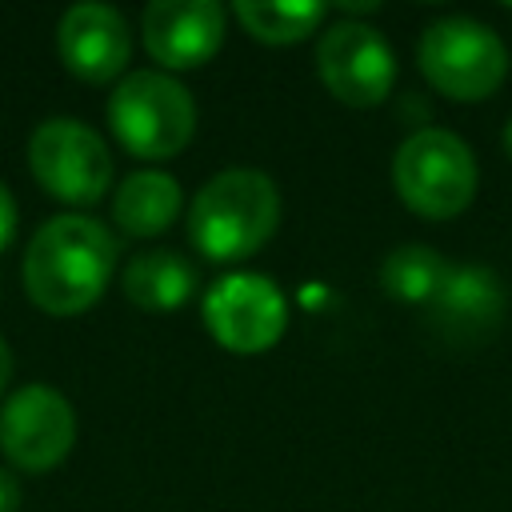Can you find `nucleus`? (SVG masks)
Returning a JSON list of instances; mask_svg holds the SVG:
<instances>
[{
	"label": "nucleus",
	"mask_w": 512,
	"mask_h": 512,
	"mask_svg": "<svg viewBox=\"0 0 512 512\" xmlns=\"http://www.w3.org/2000/svg\"><path fill=\"white\" fill-rule=\"evenodd\" d=\"M144 48L164 68H196L224 44V8L216 0H152L140 20Z\"/></svg>",
	"instance_id": "obj_10"
},
{
	"label": "nucleus",
	"mask_w": 512,
	"mask_h": 512,
	"mask_svg": "<svg viewBox=\"0 0 512 512\" xmlns=\"http://www.w3.org/2000/svg\"><path fill=\"white\" fill-rule=\"evenodd\" d=\"M504 152H508V156H512V120H508V124H504Z\"/></svg>",
	"instance_id": "obj_20"
},
{
	"label": "nucleus",
	"mask_w": 512,
	"mask_h": 512,
	"mask_svg": "<svg viewBox=\"0 0 512 512\" xmlns=\"http://www.w3.org/2000/svg\"><path fill=\"white\" fill-rule=\"evenodd\" d=\"M20 508V484L8 468H0V512H16Z\"/></svg>",
	"instance_id": "obj_18"
},
{
	"label": "nucleus",
	"mask_w": 512,
	"mask_h": 512,
	"mask_svg": "<svg viewBox=\"0 0 512 512\" xmlns=\"http://www.w3.org/2000/svg\"><path fill=\"white\" fill-rule=\"evenodd\" d=\"M196 288V268L176 248H148L124 268V296L148 312L180 308Z\"/></svg>",
	"instance_id": "obj_14"
},
{
	"label": "nucleus",
	"mask_w": 512,
	"mask_h": 512,
	"mask_svg": "<svg viewBox=\"0 0 512 512\" xmlns=\"http://www.w3.org/2000/svg\"><path fill=\"white\" fill-rule=\"evenodd\" d=\"M8 376H12V352H8V344H4V336H0V392H4Z\"/></svg>",
	"instance_id": "obj_19"
},
{
	"label": "nucleus",
	"mask_w": 512,
	"mask_h": 512,
	"mask_svg": "<svg viewBox=\"0 0 512 512\" xmlns=\"http://www.w3.org/2000/svg\"><path fill=\"white\" fill-rule=\"evenodd\" d=\"M392 184L416 216L448 220L476 196V156L448 128H420L404 136L392 156Z\"/></svg>",
	"instance_id": "obj_4"
},
{
	"label": "nucleus",
	"mask_w": 512,
	"mask_h": 512,
	"mask_svg": "<svg viewBox=\"0 0 512 512\" xmlns=\"http://www.w3.org/2000/svg\"><path fill=\"white\" fill-rule=\"evenodd\" d=\"M280 224V192L272 176L256 168L216 172L192 200L188 236L200 256L228 264L244 260L272 240Z\"/></svg>",
	"instance_id": "obj_2"
},
{
	"label": "nucleus",
	"mask_w": 512,
	"mask_h": 512,
	"mask_svg": "<svg viewBox=\"0 0 512 512\" xmlns=\"http://www.w3.org/2000/svg\"><path fill=\"white\" fill-rule=\"evenodd\" d=\"M28 168L40 188L64 204H96L112 184V156L96 128L72 116L36 124L28 140Z\"/></svg>",
	"instance_id": "obj_6"
},
{
	"label": "nucleus",
	"mask_w": 512,
	"mask_h": 512,
	"mask_svg": "<svg viewBox=\"0 0 512 512\" xmlns=\"http://www.w3.org/2000/svg\"><path fill=\"white\" fill-rule=\"evenodd\" d=\"M416 60L424 80L448 100H484L508 76V48L496 28L472 16H440L420 32Z\"/></svg>",
	"instance_id": "obj_5"
},
{
	"label": "nucleus",
	"mask_w": 512,
	"mask_h": 512,
	"mask_svg": "<svg viewBox=\"0 0 512 512\" xmlns=\"http://www.w3.org/2000/svg\"><path fill=\"white\" fill-rule=\"evenodd\" d=\"M180 184L160 168H140L120 180L112 216L128 236H160L180 216Z\"/></svg>",
	"instance_id": "obj_13"
},
{
	"label": "nucleus",
	"mask_w": 512,
	"mask_h": 512,
	"mask_svg": "<svg viewBox=\"0 0 512 512\" xmlns=\"http://www.w3.org/2000/svg\"><path fill=\"white\" fill-rule=\"evenodd\" d=\"M108 124L116 140L140 160L176 156L196 132V104L188 88L156 68L128 72L108 96Z\"/></svg>",
	"instance_id": "obj_3"
},
{
	"label": "nucleus",
	"mask_w": 512,
	"mask_h": 512,
	"mask_svg": "<svg viewBox=\"0 0 512 512\" xmlns=\"http://www.w3.org/2000/svg\"><path fill=\"white\" fill-rule=\"evenodd\" d=\"M76 444V412L48 384L16 388L0 408V452L24 468L44 472L56 468Z\"/></svg>",
	"instance_id": "obj_9"
},
{
	"label": "nucleus",
	"mask_w": 512,
	"mask_h": 512,
	"mask_svg": "<svg viewBox=\"0 0 512 512\" xmlns=\"http://www.w3.org/2000/svg\"><path fill=\"white\" fill-rule=\"evenodd\" d=\"M204 324L212 340L236 356L268 352L288 328V304L280 288L260 272L220 276L204 296Z\"/></svg>",
	"instance_id": "obj_7"
},
{
	"label": "nucleus",
	"mask_w": 512,
	"mask_h": 512,
	"mask_svg": "<svg viewBox=\"0 0 512 512\" xmlns=\"http://www.w3.org/2000/svg\"><path fill=\"white\" fill-rule=\"evenodd\" d=\"M56 44H60L64 68L88 84H104L120 76L132 56V32L124 16L112 4H96V0L72 4L60 16Z\"/></svg>",
	"instance_id": "obj_11"
},
{
	"label": "nucleus",
	"mask_w": 512,
	"mask_h": 512,
	"mask_svg": "<svg viewBox=\"0 0 512 512\" xmlns=\"http://www.w3.org/2000/svg\"><path fill=\"white\" fill-rule=\"evenodd\" d=\"M452 264L428 248V244H400L384 256L380 264V284L388 296L404 300V304H432V296L440 292V284L448 280Z\"/></svg>",
	"instance_id": "obj_15"
},
{
	"label": "nucleus",
	"mask_w": 512,
	"mask_h": 512,
	"mask_svg": "<svg viewBox=\"0 0 512 512\" xmlns=\"http://www.w3.org/2000/svg\"><path fill=\"white\" fill-rule=\"evenodd\" d=\"M236 20L244 24V32L252 40H264V44H296L304 36H312L324 20V4H236L232 8Z\"/></svg>",
	"instance_id": "obj_16"
},
{
	"label": "nucleus",
	"mask_w": 512,
	"mask_h": 512,
	"mask_svg": "<svg viewBox=\"0 0 512 512\" xmlns=\"http://www.w3.org/2000/svg\"><path fill=\"white\" fill-rule=\"evenodd\" d=\"M116 236L80 212L52 216L36 228L24 252V288L36 308L52 316H76L92 308L116 268Z\"/></svg>",
	"instance_id": "obj_1"
},
{
	"label": "nucleus",
	"mask_w": 512,
	"mask_h": 512,
	"mask_svg": "<svg viewBox=\"0 0 512 512\" xmlns=\"http://www.w3.org/2000/svg\"><path fill=\"white\" fill-rule=\"evenodd\" d=\"M316 72L340 104L372 108L392 92L396 56L372 24L336 20L316 44Z\"/></svg>",
	"instance_id": "obj_8"
},
{
	"label": "nucleus",
	"mask_w": 512,
	"mask_h": 512,
	"mask_svg": "<svg viewBox=\"0 0 512 512\" xmlns=\"http://www.w3.org/2000/svg\"><path fill=\"white\" fill-rule=\"evenodd\" d=\"M12 236H16V200H12V192L0 184V252L12 244Z\"/></svg>",
	"instance_id": "obj_17"
},
{
	"label": "nucleus",
	"mask_w": 512,
	"mask_h": 512,
	"mask_svg": "<svg viewBox=\"0 0 512 512\" xmlns=\"http://www.w3.org/2000/svg\"><path fill=\"white\" fill-rule=\"evenodd\" d=\"M428 316L432 328L452 344L488 340L504 316V284L496 280L492 268H476V264L452 268L440 292L432 296Z\"/></svg>",
	"instance_id": "obj_12"
}]
</instances>
